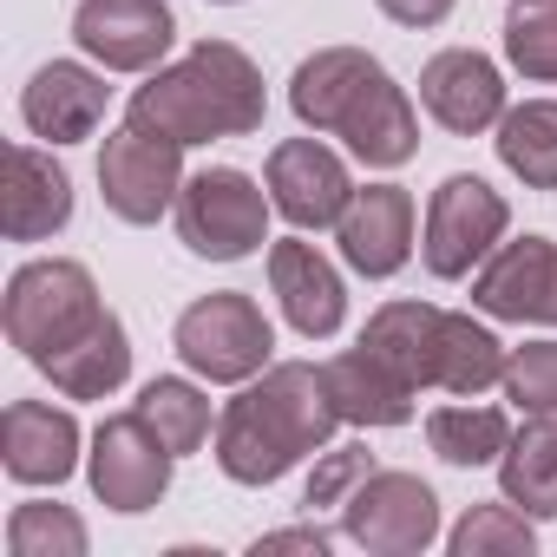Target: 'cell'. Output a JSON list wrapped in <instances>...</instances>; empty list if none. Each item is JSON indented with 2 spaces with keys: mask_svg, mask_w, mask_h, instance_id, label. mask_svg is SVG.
I'll return each instance as SVG.
<instances>
[{
  "mask_svg": "<svg viewBox=\"0 0 557 557\" xmlns=\"http://www.w3.org/2000/svg\"><path fill=\"white\" fill-rule=\"evenodd\" d=\"M342 413L329 394V374L309 361H269L262 381H243V394L216 413V466L236 485H275L309 453L335 440Z\"/></svg>",
  "mask_w": 557,
  "mask_h": 557,
  "instance_id": "obj_1",
  "label": "cell"
},
{
  "mask_svg": "<svg viewBox=\"0 0 557 557\" xmlns=\"http://www.w3.org/2000/svg\"><path fill=\"white\" fill-rule=\"evenodd\" d=\"M262 112H269V92H262L256 60L230 40H197L177 66H158L132 92L125 125L158 132L171 145H210V138L262 132Z\"/></svg>",
  "mask_w": 557,
  "mask_h": 557,
  "instance_id": "obj_2",
  "label": "cell"
},
{
  "mask_svg": "<svg viewBox=\"0 0 557 557\" xmlns=\"http://www.w3.org/2000/svg\"><path fill=\"white\" fill-rule=\"evenodd\" d=\"M99 315H106V302H99V283L86 262L40 256V262H21L8 283V342L34 368L53 361L60 348H73Z\"/></svg>",
  "mask_w": 557,
  "mask_h": 557,
  "instance_id": "obj_3",
  "label": "cell"
},
{
  "mask_svg": "<svg viewBox=\"0 0 557 557\" xmlns=\"http://www.w3.org/2000/svg\"><path fill=\"white\" fill-rule=\"evenodd\" d=\"M269 190L236 171V164H210L197 177H184L177 190V236L190 256H210V262H243L269 243Z\"/></svg>",
  "mask_w": 557,
  "mask_h": 557,
  "instance_id": "obj_4",
  "label": "cell"
},
{
  "mask_svg": "<svg viewBox=\"0 0 557 557\" xmlns=\"http://www.w3.org/2000/svg\"><path fill=\"white\" fill-rule=\"evenodd\" d=\"M171 342H177V361H184L190 374L216 381V387L256 381V374L269 368V355H275V329H269V315H262L243 289L197 296V302L177 315Z\"/></svg>",
  "mask_w": 557,
  "mask_h": 557,
  "instance_id": "obj_5",
  "label": "cell"
},
{
  "mask_svg": "<svg viewBox=\"0 0 557 557\" xmlns=\"http://www.w3.org/2000/svg\"><path fill=\"white\" fill-rule=\"evenodd\" d=\"M505 197L485 184V177H446L426 203V230H420V256L426 269L440 275V283H459V275H472L498 243H505Z\"/></svg>",
  "mask_w": 557,
  "mask_h": 557,
  "instance_id": "obj_6",
  "label": "cell"
},
{
  "mask_svg": "<svg viewBox=\"0 0 557 557\" xmlns=\"http://www.w3.org/2000/svg\"><path fill=\"white\" fill-rule=\"evenodd\" d=\"M171 466H177V453L151 433V420H145L138 407L99 420L92 453H86V479H92L99 505H106V511H125V518L151 511V505L171 492Z\"/></svg>",
  "mask_w": 557,
  "mask_h": 557,
  "instance_id": "obj_7",
  "label": "cell"
},
{
  "mask_svg": "<svg viewBox=\"0 0 557 557\" xmlns=\"http://www.w3.org/2000/svg\"><path fill=\"white\" fill-rule=\"evenodd\" d=\"M342 531H348V544H361V550H374V557H413V550H426V544L440 537V498H433L426 479H413V472H381V466H374V472L348 492Z\"/></svg>",
  "mask_w": 557,
  "mask_h": 557,
  "instance_id": "obj_8",
  "label": "cell"
},
{
  "mask_svg": "<svg viewBox=\"0 0 557 557\" xmlns=\"http://www.w3.org/2000/svg\"><path fill=\"white\" fill-rule=\"evenodd\" d=\"M184 190V145L119 125L99 151V197L119 223H158L164 210H177Z\"/></svg>",
  "mask_w": 557,
  "mask_h": 557,
  "instance_id": "obj_9",
  "label": "cell"
},
{
  "mask_svg": "<svg viewBox=\"0 0 557 557\" xmlns=\"http://www.w3.org/2000/svg\"><path fill=\"white\" fill-rule=\"evenodd\" d=\"M73 40L106 73H158L177 40V21L164 0H79Z\"/></svg>",
  "mask_w": 557,
  "mask_h": 557,
  "instance_id": "obj_10",
  "label": "cell"
},
{
  "mask_svg": "<svg viewBox=\"0 0 557 557\" xmlns=\"http://www.w3.org/2000/svg\"><path fill=\"white\" fill-rule=\"evenodd\" d=\"M262 184H269V203L283 210L296 230H335L342 210H348V197H355V177H348V164L322 145V132H315V138H283V145H275Z\"/></svg>",
  "mask_w": 557,
  "mask_h": 557,
  "instance_id": "obj_11",
  "label": "cell"
},
{
  "mask_svg": "<svg viewBox=\"0 0 557 557\" xmlns=\"http://www.w3.org/2000/svg\"><path fill=\"white\" fill-rule=\"evenodd\" d=\"M335 243H342V262L355 275H374V283L400 275L413 256V190H400V184L355 190L342 223H335Z\"/></svg>",
  "mask_w": 557,
  "mask_h": 557,
  "instance_id": "obj_12",
  "label": "cell"
},
{
  "mask_svg": "<svg viewBox=\"0 0 557 557\" xmlns=\"http://www.w3.org/2000/svg\"><path fill=\"white\" fill-rule=\"evenodd\" d=\"M420 106L433 112V125L459 132V138H479L505 119V79L485 53L472 47H446L420 66Z\"/></svg>",
  "mask_w": 557,
  "mask_h": 557,
  "instance_id": "obj_13",
  "label": "cell"
},
{
  "mask_svg": "<svg viewBox=\"0 0 557 557\" xmlns=\"http://www.w3.org/2000/svg\"><path fill=\"white\" fill-rule=\"evenodd\" d=\"M269 289H275V302H283L289 329H296V335H309V342H329V335L348 322L342 269H335L315 243H302V236L269 243Z\"/></svg>",
  "mask_w": 557,
  "mask_h": 557,
  "instance_id": "obj_14",
  "label": "cell"
},
{
  "mask_svg": "<svg viewBox=\"0 0 557 557\" xmlns=\"http://www.w3.org/2000/svg\"><path fill=\"white\" fill-rule=\"evenodd\" d=\"M106 99H112L106 73H92V66H79V60H53V66H40V73L27 79L21 119H27V132L47 138V145H79V138L99 132Z\"/></svg>",
  "mask_w": 557,
  "mask_h": 557,
  "instance_id": "obj_15",
  "label": "cell"
},
{
  "mask_svg": "<svg viewBox=\"0 0 557 557\" xmlns=\"http://www.w3.org/2000/svg\"><path fill=\"white\" fill-rule=\"evenodd\" d=\"M0 466L21 485H66L79 466V420L47 400H14L0 413Z\"/></svg>",
  "mask_w": 557,
  "mask_h": 557,
  "instance_id": "obj_16",
  "label": "cell"
},
{
  "mask_svg": "<svg viewBox=\"0 0 557 557\" xmlns=\"http://www.w3.org/2000/svg\"><path fill=\"white\" fill-rule=\"evenodd\" d=\"M550 236H518L498 243L479 269H472V309L492 322H544V283H550Z\"/></svg>",
  "mask_w": 557,
  "mask_h": 557,
  "instance_id": "obj_17",
  "label": "cell"
},
{
  "mask_svg": "<svg viewBox=\"0 0 557 557\" xmlns=\"http://www.w3.org/2000/svg\"><path fill=\"white\" fill-rule=\"evenodd\" d=\"M0 223H8V243H47L53 230L73 223V177L40 145L8 151V203H0Z\"/></svg>",
  "mask_w": 557,
  "mask_h": 557,
  "instance_id": "obj_18",
  "label": "cell"
},
{
  "mask_svg": "<svg viewBox=\"0 0 557 557\" xmlns=\"http://www.w3.org/2000/svg\"><path fill=\"white\" fill-rule=\"evenodd\" d=\"M322 374H329L335 413H342L348 426H407V420H413V394H420V387H413L394 361H381L368 342L348 348V355H335Z\"/></svg>",
  "mask_w": 557,
  "mask_h": 557,
  "instance_id": "obj_19",
  "label": "cell"
},
{
  "mask_svg": "<svg viewBox=\"0 0 557 557\" xmlns=\"http://www.w3.org/2000/svg\"><path fill=\"white\" fill-rule=\"evenodd\" d=\"M335 138H348V151L368 164V171H400L413 151H420V119H413V99L387 79V66L368 79V92L348 106V119H342V132Z\"/></svg>",
  "mask_w": 557,
  "mask_h": 557,
  "instance_id": "obj_20",
  "label": "cell"
},
{
  "mask_svg": "<svg viewBox=\"0 0 557 557\" xmlns=\"http://www.w3.org/2000/svg\"><path fill=\"white\" fill-rule=\"evenodd\" d=\"M374 73H381L374 53H361V47H322V53H309V60L296 66L289 106H296V119H302L309 132H342L348 106L368 92Z\"/></svg>",
  "mask_w": 557,
  "mask_h": 557,
  "instance_id": "obj_21",
  "label": "cell"
},
{
  "mask_svg": "<svg viewBox=\"0 0 557 557\" xmlns=\"http://www.w3.org/2000/svg\"><path fill=\"white\" fill-rule=\"evenodd\" d=\"M40 374L66 394V400H106V394H119L125 387V374H132V342H125V322L106 309L73 348H60L53 361H40Z\"/></svg>",
  "mask_w": 557,
  "mask_h": 557,
  "instance_id": "obj_22",
  "label": "cell"
},
{
  "mask_svg": "<svg viewBox=\"0 0 557 557\" xmlns=\"http://www.w3.org/2000/svg\"><path fill=\"white\" fill-rule=\"evenodd\" d=\"M498 492L531 518H557V413H524L498 459Z\"/></svg>",
  "mask_w": 557,
  "mask_h": 557,
  "instance_id": "obj_23",
  "label": "cell"
},
{
  "mask_svg": "<svg viewBox=\"0 0 557 557\" xmlns=\"http://www.w3.org/2000/svg\"><path fill=\"white\" fill-rule=\"evenodd\" d=\"M440 315L446 309H433V302H381L374 315H368V329H361V342L381 355V361H394L413 387H433V355H440Z\"/></svg>",
  "mask_w": 557,
  "mask_h": 557,
  "instance_id": "obj_24",
  "label": "cell"
},
{
  "mask_svg": "<svg viewBox=\"0 0 557 557\" xmlns=\"http://www.w3.org/2000/svg\"><path fill=\"white\" fill-rule=\"evenodd\" d=\"M505 342L485 329V322H472V315H440V355H433V387H446V394H459V400H472V394H485V387H498L505 381Z\"/></svg>",
  "mask_w": 557,
  "mask_h": 557,
  "instance_id": "obj_25",
  "label": "cell"
},
{
  "mask_svg": "<svg viewBox=\"0 0 557 557\" xmlns=\"http://www.w3.org/2000/svg\"><path fill=\"white\" fill-rule=\"evenodd\" d=\"M492 145H498V164H505L524 190H557V99L505 106Z\"/></svg>",
  "mask_w": 557,
  "mask_h": 557,
  "instance_id": "obj_26",
  "label": "cell"
},
{
  "mask_svg": "<svg viewBox=\"0 0 557 557\" xmlns=\"http://www.w3.org/2000/svg\"><path fill=\"white\" fill-rule=\"evenodd\" d=\"M426 440L446 466H498L505 446H511V420L498 407H472V400H453V407H433L426 413Z\"/></svg>",
  "mask_w": 557,
  "mask_h": 557,
  "instance_id": "obj_27",
  "label": "cell"
},
{
  "mask_svg": "<svg viewBox=\"0 0 557 557\" xmlns=\"http://www.w3.org/2000/svg\"><path fill=\"white\" fill-rule=\"evenodd\" d=\"M138 413L151 420V433H158L177 459H184V453H197V446L210 440V400H203V387H190V381H177V374L145 381Z\"/></svg>",
  "mask_w": 557,
  "mask_h": 557,
  "instance_id": "obj_28",
  "label": "cell"
},
{
  "mask_svg": "<svg viewBox=\"0 0 557 557\" xmlns=\"http://www.w3.org/2000/svg\"><path fill=\"white\" fill-rule=\"evenodd\" d=\"M446 544H453V557H531L537 531H531V511H518L511 498H498V505H472L446 531Z\"/></svg>",
  "mask_w": 557,
  "mask_h": 557,
  "instance_id": "obj_29",
  "label": "cell"
},
{
  "mask_svg": "<svg viewBox=\"0 0 557 557\" xmlns=\"http://www.w3.org/2000/svg\"><path fill=\"white\" fill-rule=\"evenodd\" d=\"M505 60L524 79L557 86V0H518L505 21Z\"/></svg>",
  "mask_w": 557,
  "mask_h": 557,
  "instance_id": "obj_30",
  "label": "cell"
},
{
  "mask_svg": "<svg viewBox=\"0 0 557 557\" xmlns=\"http://www.w3.org/2000/svg\"><path fill=\"white\" fill-rule=\"evenodd\" d=\"M86 524L66 505H21L8 518V550L14 557H86Z\"/></svg>",
  "mask_w": 557,
  "mask_h": 557,
  "instance_id": "obj_31",
  "label": "cell"
},
{
  "mask_svg": "<svg viewBox=\"0 0 557 557\" xmlns=\"http://www.w3.org/2000/svg\"><path fill=\"white\" fill-rule=\"evenodd\" d=\"M505 400L518 413H557V342H524L505 361Z\"/></svg>",
  "mask_w": 557,
  "mask_h": 557,
  "instance_id": "obj_32",
  "label": "cell"
},
{
  "mask_svg": "<svg viewBox=\"0 0 557 557\" xmlns=\"http://www.w3.org/2000/svg\"><path fill=\"white\" fill-rule=\"evenodd\" d=\"M374 472V453L368 446H335V453H315V479L302 492V505H348V492Z\"/></svg>",
  "mask_w": 557,
  "mask_h": 557,
  "instance_id": "obj_33",
  "label": "cell"
},
{
  "mask_svg": "<svg viewBox=\"0 0 557 557\" xmlns=\"http://www.w3.org/2000/svg\"><path fill=\"white\" fill-rule=\"evenodd\" d=\"M374 8L394 21V27H440L453 14V0H374Z\"/></svg>",
  "mask_w": 557,
  "mask_h": 557,
  "instance_id": "obj_34",
  "label": "cell"
},
{
  "mask_svg": "<svg viewBox=\"0 0 557 557\" xmlns=\"http://www.w3.org/2000/svg\"><path fill=\"white\" fill-rule=\"evenodd\" d=\"M262 550H309V557H322L329 550V531H315V524H302V531H269V537H256V557Z\"/></svg>",
  "mask_w": 557,
  "mask_h": 557,
  "instance_id": "obj_35",
  "label": "cell"
},
{
  "mask_svg": "<svg viewBox=\"0 0 557 557\" xmlns=\"http://www.w3.org/2000/svg\"><path fill=\"white\" fill-rule=\"evenodd\" d=\"M544 322L557 329V256H550V283H544Z\"/></svg>",
  "mask_w": 557,
  "mask_h": 557,
  "instance_id": "obj_36",
  "label": "cell"
},
{
  "mask_svg": "<svg viewBox=\"0 0 557 557\" xmlns=\"http://www.w3.org/2000/svg\"><path fill=\"white\" fill-rule=\"evenodd\" d=\"M216 8H236V0H216Z\"/></svg>",
  "mask_w": 557,
  "mask_h": 557,
  "instance_id": "obj_37",
  "label": "cell"
}]
</instances>
